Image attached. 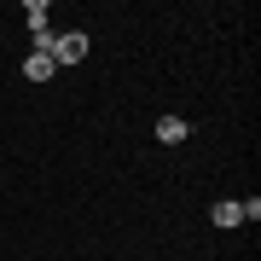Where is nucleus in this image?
I'll return each instance as SVG.
<instances>
[{
  "label": "nucleus",
  "instance_id": "nucleus-1",
  "mask_svg": "<svg viewBox=\"0 0 261 261\" xmlns=\"http://www.w3.org/2000/svg\"><path fill=\"white\" fill-rule=\"evenodd\" d=\"M87 58V35L70 29V35H53V64H82Z\"/></svg>",
  "mask_w": 261,
  "mask_h": 261
},
{
  "label": "nucleus",
  "instance_id": "nucleus-2",
  "mask_svg": "<svg viewBox=\"0 0 261 261\" xmlns=\"http://www.w3.org/2000/svg\"><path fill=\"white\" fill-rule=\"evenodd\" d=\"M23 75H29V82H53V75H58V64H53V53H47V47H35V53L23 58Z\"/></svg>",
  "mask_w": 261,
  "mask_h": 261
},
{
  "label": "nucleus",
  "instance_id": "nucleus-3",
  "mask_svg": "<svg viewBox=\"0 0 261 261\" xmlns=\"http://www.w3.org/2000/svg\"><path fill=\"white\" fill-rule=\"evenodd\" d=\"M215 226H244V197H221V203L209 209Z\"/></svg>",
  "mask_w": 261,
  "mask_h": 261
},
{
  "label": "nucleus",
  "instance_id": "nucleus-4",
  "mask_svg": "<svg viewBox=\"0 0 261 261\" xmlns=\"http://www.w3.org/2000/svg\"><path fill=\"white\" fill-rule=\"evenodd\" d=\"M186 134H192V128H186V116H174V111L157 116V140H163V145H180Z\"/></svg>",
  "mask_w": 261,
  "mask_h": 261
}]
</instances>
